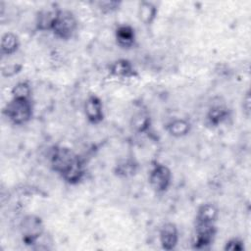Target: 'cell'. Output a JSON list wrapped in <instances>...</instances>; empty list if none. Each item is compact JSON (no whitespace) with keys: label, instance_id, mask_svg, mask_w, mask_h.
Wrapping results in <instances>:
<instances>
[{"label":"cell","instance_id":"obj_1","mask_svg":"<svg viewBox=\"0 0 251 251\" xmlns=\"http://www.w3.org/2000/svg\"><path fill=\"white\" fill-rule=\"evenodd\" d=\"M51 169L71 185L79 183L85 176L83 160L71 148L54 146L49 157Z\"/></svg>","mask_w":251,"mask_h":251},{"label":"cell","instance_id":"obj_2","mask_svg":"<svg viewBox=\"0 0 251 251\" xmlns=\"http://www.w3.org/2000/svg\"><path fill=\"white\" fill-rule=\"evenodd\" d=\"M3 115L15 126H24L27 124L33 116L31 99L12 97L3 108Z\"/></svg>","mask_w":251,"mask_h":251},{"label":"cell","instance_id":"obj_3","mask_svg":"<svg viewBox=\"0 0 251 251\" xmlns=\"http://www.w3.org/2000/svg\"><path fill=\"white\" fill-rule=\"evenodd\" d=\"M45 231L42 219L34 214H28L23 218L20 224V233L25 245L34 247Z\"/></svg>","mask_w":251,"mask_h":251},{"label":"cell","instance_id":"obj_4","mask_svg":"<svg viewBox=\"0 0 251 251\" xmlns=\"http://www.w3.org/2000/svg\"><path fill=\"white\" fill-rule=\"evenodd\" d=\"M77 27L78 23L75 14L69 10L60 9L53 24L51 32L58 39L70 40L75 36Z\"/></svg>","mask_w":251,"mask_h":251},{"label":"cell","instance_id":"obj_5","mask_svg":"<svg viewBox=\"0 0 251 251\" xmlns=\"http://www.w3.org/2000/svg\"><path fill=\"white\" fill-rule=\"evenodd\" d=\"M172 171L168 166L159 162L153 163L148 175V182L156 193L166 192L172 184Z\"/></svg>","mask_w":251,"mask_h":251},{"label":"cell","instance_id":"obj_6","mask_svg":"<svg viewBox=\"0 0 251 251\" xmlns=\"http://www.w3.org/2000/svg\"><path fill=\"white\" fill-rule=\"evenodd\" d=\"M217 226L216 224L194 223V233L192 238V248L194 250L209 249L216 238Z\"/></svg>","mask_w":251,"mask_h":251},{"label":"cell","instance_id":"obj_7","mask_svg":"<svg viewBox=\"0 0 251 251\" xmlns=\"http://www.w3.org/2000/svg\"><path fill=\"white\" fill-rule=\"evenodd\" d=\"M84 116L91 125H99L105 118L102 100L96 94H89L83 105Z\"/></svg>","mask_w":251,"mask_h":251},{"label":"cell","instance_id":"obj_8","mask_svg":"<svg viewBox=\"0 0 251 251\" xmlns=\"http://www.w3.org/2000/svg\"><path fill=\"white\" fill-rule=\"evenodd\" d=\"M230 118V109L224 103L212 104L206 115L205 125L210 128H215L225 124Z\"/></svg>","mask_w":251,"mask_h":251},{"label":"cell","instance_id":"obj_9","mask_svg":"<svg viewBox=\"0 0 251 251\" xmlns=\"http://www.w3.org/2000/svg\"><path fill=\"white\" fill-rule=\"evenodd\" d=\"M108 73L111 76L123 79H130L139 76L133 64L125 58L117 59L108 66Z\"/></svg>","mask_w":251,"mask_h":251},{"label":"cell","instance_id":"obj_10","mask_svg":"<svg viewBox=\"0 0 251 251\" xmlns=\"http://www.w3.org/2000/svg\"><path fill=\"white\" fill-rule=\"evenodd\" d=\"M159 240L164 250H174L178 243V229L176 224L165 223L159 231Z\"/></svg>","mask_w":251,"mask_h":251},{"label":"cell","instance_id":"obj_11","mask_svg":"<svg viewBox=\"0 0 251 251\" xmlns=\"http://www.w3.org/2000/svg\"><path fill=\"white\" fill-rule=\"evenodd\" d=\"M115 40L120 48L131 49L136 43L134 27L127 24L119 25L115 29Z\"/></svg>","mask_w":251,"mask_h":251},{"label":"cell","instance_id":"obj_12","mask_svg":"<svg viewBox=\"0 0 251 251\" xmlns=\"http://www.w3.org/2000/svg\"><path fill=\"white\" fill-rule=\"evenodd\" d=\"M59 8L55 6L40 9L35 16V27L39 31H51Z\"/></svg>","mask_w":251,"mask_h":251},{"label":"cell","instance_id":"obj_13","mask_svg":"<svg viewBox=\"0 0 251 251\" xmlns=\"http://www.w3.org/2000/svg\"><path fill=\"white\" fill-rule=\"evenodd\" d=\"M151 116L146 109L138 108L130 117L129 125L136 133H146L151 127Z\"/></svg>","mask_w":251,"mask_h":251},{"label":"cell","instance_id":"obj_14","mask_svg":"<svg viewBox=\"0 0 251 251\" xmlns=\"http://www.w3.org/2000/svg\"><path fill=\"white\" fill-rule=\"evenodd\" d=\"M191 123L188 120L182 118L174 119L170 121L165 126L167 132L175 138H180L188 135L191 131Z\"/></svg>","mask_w":251,"mask_h":251},{"label":"cell","instance_id":"obj_15","mask_svg":"<svg viewBox=\"0 0 251 251\" xmlns=\"http://www.w3.org/2000/svg\"><path fill=\"white\" fill-rule=\"evenodd\" d=\"M137 16L139 21L146 26L151 25L158 16V7L150 1H141L138 4Z\"/></svg>","mask_w":251,"mask_h":251},{"label":"cell","instance_id":"obj_16","mask_svg":"<svg viewBox=\"0 0 251 251\" xmlns=\"http://www.w3.org/2000/svg\"><path fill=\"white\" fill-rule=\"evenodd\" d=\"M138 164L133 158H125L120 160L114 167L113 173L119 178H127L137 173Z\"/></svg>","mask_w":251,"mask_h":251},{"label":"cell","instance_id":"obj_17","mask_svg":"<svg viewBox=\"0 0 251 251\" xmlns=\"http://www.w3.org/2000/svg\"><path fill=\"white\" fill-rule=\"evenodd\" d=\"M219 218V209L213 203H204L197 209L195 223L216 224Z\"/></svg>","mask_w":251,"mask_h":251},{"label":"cell","instance_id":"obj_18","mask_svg":"<svg viewBox=\"0 0 251 251\" xmlns=\"http://www.w3.org/2000/svg\"><path fill=\"white\" fill-rule=\"evenodd\" d=\"M20 48L19 36L11 31L5 32L1 37L0 52L3 57L15 54Z\"/></svg>","mask_w":251,"mask_h":251},{"label":"cell","instance_id":"obj_19","mask_svg":"<svg viewBox=\"0 0 251 251\" xmlns=\"http://www.w3.org/2000/svg\"><path fill=\"white\" fill-rule=\"evenodd\" d=\"M12 97L31 99L32 89L28 81H20L16 83L11 90Z\"/></svg>","mask_w":251,"mask_h":251},{"label":"cell","instance_id":"obj_20","mask_svg":"<svg viewBox=\"0 0 251 251\" xmlns=\"http://www.w3.org/2000/svg\"><path fill=\"white\" fill-rule=\"evenodd\" d=\"M97 9L104 15L112 14L118 11L122 5L120 1H98L95 3Z\"/></svg>","mask_w":251,"mask_h":251},{"label":"cell","instance_id":"obj_21","mask_svg":"<svg viewBox=\"0 0 251 251\" xmlns=\"http://www.w3.org/2000/svg\"><path fill=\"white\" fill-rule=\"evenodd\" d=\"M245 249V242L240 237H231L225 243V251H243Z\"/></svg>","mask_w":251,"mask_h":251},{"label":"cell","instance_id":"obj_22","mask_svg":"<svg viewBox=\"0 0 251 251\" xmlns=\"http://www.w3.org/2000/svg\"><path fill=\"white\" fill-rule=\"evenodd\" d=\"M23 69V65L20 64H11V65H7L4 66L2 68L1 74L4 77H12L14 75H16L17 74H19Z\"/></svg>","mask_w":251,"mask_h":251},{"label":"cell","instance_id":"obj_23","mask_svg":"<svg viewBox=\"0 0 251 251\" xmlns=\"http://www.w3.org/2000/svg\"><path fill=\"white\" fill-rule=\"evenodd\" d=\"M251 98H250V91L247 90L242 98V111L246 118L250 117L251 113Z\"/></svg>","mask_w":251,"mask_h":251}]
</instances>
